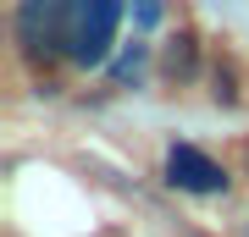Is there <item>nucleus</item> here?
Wrapping results in <instances>:
<instances>
[{"label":"nucleus","instance_id":"nucleus-1","mask_svg":"<svg viewBox=\"0 0 249 237\" xmlns=\"http://www.w3.org/2000/svg\"><path fill=\"white\" fill-rule=\"evenodd\" d=\"M116 28H122V0H72L61 55H72L78 66H100L116 44Z\"/></svg>","mask_w":249,"mask_h":237},{"label":"nucleus","instance_id":"nucleus-2","mask_svg":"<svg viewBox=\"0 0 249 237\" xmlns=\"http://www.w3.org/2000/svg\"><path fill=\"white\" fill-rule=\"evenodd\" d=\"M67 6H72V0H17L11 33H17L22 61H50V55L61 50V33H67Z\"/></svg>","mask_w":249,"mask_h":237},{"label":"nucleus","instance_id":"nucleus-3","mask_svg":"<svg viewBox=\"0 0 249 237\" xmlns=\"http://www.w3.org/2000/svg\"><path fill=\"white\" fill-rule=\"evenodd\" d=\"M166 182L183 188V193L211 199V193H227L232 176H227L222 160H211L205 149H194V143H172V149H166Z\"/></svg>","mask_w":249,"mask_h":237},{"label":"nucleus","instance_id":"nucleus-4","mask_svg":"<svg viewBox=\"0 0 249 237\" xmlns=\"http://www.w3.org/2000/svg\"><path fill=\"white\" fill-rule=\"evenodd\" d=\"M166 78L172 83H188V78H194V39H188V33L178 39V50L166 55Z\"/></svg>","mask_w":249,"mask_h":237},{"label":"nucleus","instance_id":"nucleus-5","mask_svg":"<svg viewBox=\"0 0 249 237\" xmlns=\"http://www.w3.org/2000/svg\"><path fill=\"white\" fill-rule=\"evenodd\" d=\"M139 72H144V50L122 55V66H116V83H139Z\"/></svg>","mask_w":249,"mask_h":237},{"label":"nucleus","instance_id":"nucleus-6","mask_svg":"<svg viewBox=\"0 0 249 237\" xmlns=\"http://www.w3.org/2000/svg\"><path fill=\"white\" fill-rule=\"evenodd\" d=\"M133 6H139V22H155V17H160V6H155V0H133Z\"/></svg>","mask_w":249,"mask_h":237}]
</instances>
